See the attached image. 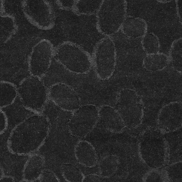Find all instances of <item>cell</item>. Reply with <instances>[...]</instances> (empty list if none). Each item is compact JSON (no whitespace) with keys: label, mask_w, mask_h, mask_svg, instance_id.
Listing matches in <instances>:
<instances>
[{"label":"cell","mask_w":182,"mask_h":182,"mask_svg":"<svg viewBox=\"0 0 182 182\" xmlns=\"http://www.w3.org/2000/svg\"><path fill=\"white\" fill-rule=\"evenodd\" d=\"M49 99L63 110L74 112L80 107V101L76 92L69 85L60 83L49 89Z\"/></svg>","instance_id":"ba28073f"},{"label":"cell","mask_w":182,"mask_h":182,"mask_svg":"<svg viewBox=\"0 0 182 182\" xmlns=\"http://www.w3.org/2000/svg\"><path fill=\"white\" fill-rule=\"evenodd\" d=\"M0 90L1 108L11 104L18 95L17 88L9 83L1 82Z\"/></svg>","instance_id":"ac0fdd59"},{"label":"cell","mask_w":182,"mask_h":182,"mask_svg":"<svg viewBox=\"0 0 182 182\" xmlns=\"http://www.w3.org/2000/svg\"><path fill=\"white\" fill-rule=\"evenodd\" d=\"M65 42L75 44L87 52L92 57L96 47L107 36L99 31L96 14H78L72 9L66 10Z\"/></svg>","instance_id":"6da1fadb"},{"label":"cell","mask_w":182,"mask_h":182,"mask_svg":"<svg viewBox=\"0 0 182 182\" xmlns=\"http://www.w3.org/2000/svg\"><path fill=\"white\" fill-rule=\"evenodd\" d=\"M74 154L77 161L84 167L91 168L97 163L98 157L95 149L88 141H78L75 146Z\"/></svg>","instance_id":"30bf717a"},{"label":"cell","mask_w":182,"mask_h":182,"mask_svg":"<svg viewBox=\"0 0 182 182\" xmlns=\"http://www.w3.org/2000/svg\"><path fill=\"white\" fill-rule=\"evenodd\" d=\"M125 125L135 126L141 122L143 109L141 100L134 90L129 89L120 92L116 109Z\"/></svg>","instance_id":"8992f818"},{"label":"cell","mask_w":182,"mask_h":182,"mask_svg":"<svg viewBox=\"0 0 182 182\" xmlns=\"http://www.w3.org/2000/svg\"><path fill=\"white\" fill-rule=\"evenodd\" d=\"M119 161L115 155H109L104 157L99 163V175L103 178L112 177L117 171Z\"/></svg>","instance_id":"2e32d148"},{"label":"cell","mask_w":182,"mask_h":182,"mask_svg":"<svg viewBox=\"0 0 182 182\" xmlns=\"http://www.w3.org/2000/svg\"><path fill=\"white\" fill-rule=\"evenodd\" d=\"M93 66L98 78L107 80L112 76L116 66L115 46L110 37L102 39L97 45L92 57Z\"/></svg>","instance_id":"5b68a950"},{"label":"cell","mask_w":182,"mask_h":182,"mask_svg":"<svg viewBox=\"0 0 182 182\" xmlns=\"http://www.w3.org/2000/svg\"><path fill=\"white\" fill-rule=\"evenodd\" d=\"M103 178L100 175L89 174L85 175L83 182H99L101 181Z\"/></svg>","instance_id":"7402d4cb"},{"label":"cell","mask_w":182,"mask_h":182,"mask_svg":"<svg viewBox=\"0 0 182 182\" xmlns=\"http://www.w3.org/2000/svg\"><path fill=\"white\" fill-rule=\"evenodd\" d=\"M54 55L59 62L73 73L86 74L93 67L91 56L81 48L69 42L59 45Z\"/></svg>","instance_id":"3957f363"},{"label":"cell","mask_w":182,"mask_h":182,"mask_svg":"<svg viewBox=\"0 0 182 182\" xmlns=\"http://www.w3.org/2000/svg\"><path fill=\"white\" fill-rule=\"evenodd\" d=\"M169 61V57L166 55L158 52L147 55L143 59V64L144 68L147 71H156L164 69Z\"/></svg>","instance_id":"9a60e30c"},{"label":"cell","mask_w":182,"mask_h":182,"mask_svg":"<svg viewBox=\"0 0 182 182\" xmlns=\"http://www.w3.org/2000/svg\"><path fill=\"white\" fill-rule=\"evenodd\" d=\"M18 95L23 105L35 112L41 113L49 99V90L40 78L31 76L17 88Z\"/></svg>","instance_id":"277c9868"},{"label":"cell","mask_w":182,"mask_h":182,"mask_svg":"<svg viewBox=\"0 0 182 182\" xmlns=\"http://www.w3.org/2000/svg\"><path fill=\"white\" fill-rule=\"evenodd\" d=\"M142 38V46L147 55L159 52L160 42L156 35L152 33H147Z\"/></svg>","instance_id":"d6986e66"},{"label":"cell","mask_w":182,"mask_h":182,"mask_svg":"<svg viewBox=\"0 0 182 182\" xmlns=\"http://www.w3.org/2000/svg\"><path fill=\"white\" fill-rule=\"evenodd\" d=\"M99 121L111 132L120 133L125 126L117 111L113 107L103 106L99 109Z\"/></svg>","instance_id":"8fae6325"},{"label":"cell","mask_w":182,"mask_h":182,"mask_svg":"<svg viewBox=\"0 0 182 182\" xmlns=\"http://www.w3.org/2000/svg\"><path fill=\"white\" fill-rule=\"evenodd\" d=\"M1 110L5 114L8 120L14 123L37 113L25 107L18 95L12 103L1 108Z\"/></svg>","instance_id":"4fadbf2b"},{"label":"cell","mask_w":182,"mask_h":182,"mask_svg":"<svg viewBox=\"0 0 182 182\" xmlns=\"http://www.w3.org/2000/svg\"><path fill=\"white\" fill-rule=\"evenodd\" d=\"M63 172L65 178L69 182H83L85 175L82 171L74 165H65Z\"/></svg>","instance_id":"44dd1931"},{"label":"cell","mask_w":182,"mask_h":182,"mask_svg":"<svg viewBox=\"0 0 182 182\" xmlns=\"http://www.w3.org/2000/svg\"><path fill=\"white\" fill-rule=\"evenodd\" d=\"M169 58L174 68L178 71H181V38L175 40L173 43L170 52Z\"/></svg>","instance_id":"ffe728a7"},{"label":"cell","mask_w":182,"mask_h":182,"mask_svg":"<svg viewBox=\"0 0 182 182\" xmlns=\"http://www.w3.org/2000/svg\"><path fill=\"white\" fill-rule=\"evenodd\" d=\"M127 2L125 0H103L96 14L100 32L111 37L120 29L126 18Z\"/></svg>","instance_id":"7a4b0ae2"},{"label":"cell","mask_w":182,"mask_h":182,"mask_svg":"<svg viewBox=\"0 0 182 182\" xmlns=\"http://www.w3.org/2000/svg\"><path fill=\"white\" fill-rule=\"evenodd\" d=\"M157 120L160 126L179 127L182 122L181 103L173 102L165 105L160 111Z\"/></svg>","instance_id":"9c48e42d"},{"label":"cell","mask_w":182,"mask_h":182,"mask_svg":"<svg viewBox=\"0 0 182 182\" xmlns=\"http://www.w3.org/2000/svg\"><path fill=\"white\" fill-rule=\"evenodd\" d=\"M147 30V25L144 20L131 16L126 17L120 29L124 35L134 39L143 37Z\"/></svg>","instance_id":"5bb4252c"},{"label":"cell","mask_w":182,"mask_h":182,"mask_svg":"<svg viewBox=\"0 0 182 182\" xmlns=\"http://www.w3.org/2000/svg\"><path fill=\"white\" fill-rule=\"evenodd\" d=\"M103 0H76L72 8L75 12L84 15L96 14Z\"/></svg>","instance_id":"e0dca14e"},{"label":"cell","mask_w":182,"mask_h":182,"mask_svg":"<svg viewBox=\"0 0 182 182\" xmlns=\"http://www.w3.org/2000/svg\"><path fill=\"white\" fill-rule=\"evenodd\" d=\"M99 112V109L92 105L80 107L74 112L69 122L68 127L71 134L78 138L86 136L98 123Z\"/></svg>","instance_id":"52a82bcc"},{"label":"cell","mask_w":182,"mask_h":182,"mask_svg":"<svg viewBox=\"0 0 182 182\" xmlns=\"http://www.w3.org/2000/svg\"><path fill=\"white\" fill-rule=\"evenodd\" d=\"M53 57L51 52L33 53L29 58L32 76L40 78L48 70Z\"/></svg>","instance_id":"7c38bea8"}]
</instances>
